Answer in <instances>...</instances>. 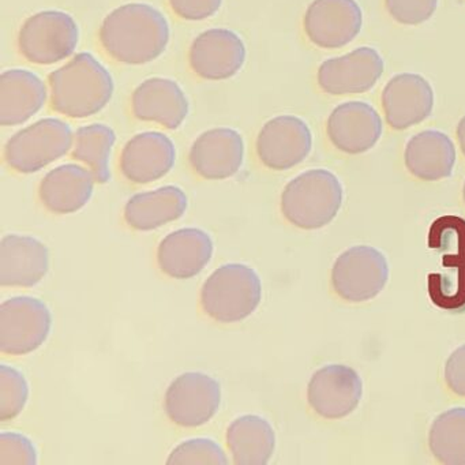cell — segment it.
I'll use <instances>...</instances> for the list:
<instances>
[{
    "label": "cell",
    "mask_w": 465,
    "mask_h": 465,
    "mask_svg": "<svg viewBox=\"0 0 465 465\" xmlns=\"http://www.w3.org/2000/svg\"><path fill=\"white\" fill-rule=\"evenodd\" d=\"M341 183L328 170H310L285 186L282 212L302 230H320L333 222L342 203Z\"/></svg>",
    "instance_id": "3"
},
{
    "label": "cell",
    "mask_w": 465,
    "mask_h": 465,
    "mask_svg": "<svg viewBox=\"0 0 465 465\" xmlns=\"http://www.w3.org/2000/svg\"><path fill=\"white\" fill-rule=\"evenodd\" d=\"M80 29L72 15L64 12H42L24 23L18 34V48L34 64H59L74 54Z\"/></svg>",
    "instance_id": "7"
},
{
    "label": "cell",
    "mask_w": 465,
    "mask_h": 465,
    "mask_svg": "<svg viewBox=\"0 0 465 465\" xmlns=\"http://www.w3.org/2000/svg\"><path fill=\"white\" fill-rule=\"evenodd\" d=\"M307 39L323 50L352 43L363 28V12L356 0H314L304 15Z\"/></svg>",
    "instance_id": "11"
},
{
    "label": "cell",
    "mask_w": 465,
    "mask_h": 465,
    "mask_svg": "<svg viewBox=\"0 0 465 465\" xmlns=\"http://www.w3.org/2000/svg\"><path fill=\"white\" fill-rule=\"evenodd\" d=\"M385 72V62L377 50L361 47L328 59L318 69L320 88L331 96L366 94Z\"/></svg>",
    "instance_id": "12"
},
{
    "label": "cell",
    "mask_w": 465,
    "mask_h": 465,
    "mask_svg": "<svg viewBox=\"0 0 465 465\" xmlns=\"http://www.w3.org/2000/svg\"><path fill=\"white\" fill-rule=\"evenodd\" d=\"M389 279L385 255L374 247H351L342 252L331 269V284L340 298L361 303L375 298Z\"/></svg>",
    "instance_id": "9"
},
{
    "label": "cell",
    "mask_w": 465,
    "mask_h": 465,
    "mask_svg": "<svg viewBox=\"0 0 465 465\" xmlns=\"http://www.w3.org/2000/svg\"><path fill=\"white\" fill-rule=\"evenodd\" d=\"M430 247L442 250L445 273L429 276V292L437 306L465 312V220L443 217L430 230Z\"/></svg>",
    "instance_id": "5"
},
{
    "label": "cell",
    "mask_w": 465,
    "mask_h": 465,
    "mask_svg": "<svg viewBox=\"0 0 465 465\" xmlns=\"http://www.w3.org/2000/svg\"><path fill=\"white\" fill-rule=\"evenodd\" d=\"M175 160V145L168 135L159 132L141 133L124 145L121 170L133 183H152L167 175Z\"/></svg>",
    "instance_id": "19"
},
{
    "label": "cell",
    "mask_w": 465,
    "mask_h": 465,
    "mask_svg": "<svg viewBox=\"0 0 465 465\" xmlns=\"http://www.w3.org/2000/svg\"><path fill=\"white\" fill-rule=\"evenodd\" d=\"M227 445L236 465H265L273 456L276 434L266 419L243 415L228 427Z\"/></svg>",
    "instance_id": "27"
},
{
    "label": "cell",
    "mask_w": 465,
    "mask_h": 465,
    "mask_svg": "<svg viewBox=\"0 0 465 465\" xmlns=\"http://www.w3.org/2000/svg\"><path fill=\"white\" fill-rule=\"evenodd\" d=\"M432 456L445 465H465V408L437 416L429 434Z\"/></svg>",
    "instance_id": "29"
},
{
    "label": "cell",
    "mask_w": 465,
    "mask_h": 465,
    "mask_svg": "<svg viewBox=\"0 0 465 465\" xmlns=\"http://www.w3.org/2000/svg\"><path fill=\"white\" fill-rule=\"evenodd\" d=\"M456 134L460 148H461L462 154L465 156V116L460 119L459 124H457Z\"/></svg>",
    "instance_id": "36"
},
{
    "label": "cell",
    "mask_w": 465,
    "mask_h": 465,
    "mask_svg": "<svg viewBox=\"0 0 465 465\" xmlns=\"http://www.w3.org/2000/svg\"><path fill=\"white\" fill-rule=\"evenodd\" d=\"M168 465H227L225 451L219 443L208 438L184 440L171 451Z\"/></svg>",
    "instance_id": "31"
},
{
    "label": "cell",
    "mask_w": 465,
    "mask_h": 465,
    "mask_svg": "<svg viewBox=\"0 0 465 465\" xmlns=\"http://www.w3.org/2000/svg\"><path fill=\"white\" fill-rule=\"evenodd\" d=\"M29 399V385L15 367L0 366V420L17 418Z\"/></svg>",
    "instance_id": "30"
},
{
    "label": "cell",
    "mask_w": 465,
    "mask_h": 465,
    "mask_svg": "<svg viewBox=\"0 0 465 465\" xmlns=\"http://www.w3.org/2000/svg\"><path fill=\"white\" fill-rule=\"evenodd\" d=\"M92 171L83 165L64 164L50 171L40 183V200L48 211L69 214L83 209L94 194Z\"/></svg>",
    "instance_id": "24"
},
{
    "label": "cell",
    "mask_w": 465,
    "mask_h": 465,
    "mask_svg": "<svg viewBox=\"0 0 465 465\" xmlns=\"http://www.w3.org/2000/svg\"><path fill=\"white\" fill-rule=\"evenodd\" d=\"M383 122L369 103L347 102L337 105L326 122V134L334 148L345 154H361L382 137Z\"/></svg>",
    "instance_id": "16"
},
{
    "label": "cell",
    "mask_w": 465,
    "mask_h": 465,
    "mask_svg": "<svg viewBox=\"0 0 465 465\" xmlns=\"http://www.w3.org/2000/svg\"><path fill=\"white\" fill-rule=\"evenodd\" d=\"M47 86L34 72L7 70L0 75V124L18 126L34 118L47 103Z\"/></svg>",
    "instance_id": "23"
},
{
    "label": "cell",
    "mask_w": 465,
    "mask_h": 465,
    "mask_svg": "<svg viewBox=\"0 0 465 465\" xmlns=\"http://www.w3.org/2000/svg\"><path fill=\"white\" fill-rule=\"evenodd\" d=\"M100 42L119 64H145L167 50L170 25L164 15L151 5H124L103 21Z\"/></svg>",
    "instance_id": "1"
},
{
    "label": "cell",
    "mask_w": 465,
    "mask_h": 465,
    "mask_svg": "<svg viewBox=\"0 0 465 465\" xmlns=\"http://www.w3.org/2000/svg\"><path fill=\"white\" fill-rule=\"evenodd\" d=\"M133 114L138 121L153 122L176 130L189 115V100L181 86L167 78H149L137 86L132 97Z\"/></svg>",
    "instance_id": "21"
},
{
    "label": "cell",
    "mask_w": 465,
    "mask_h": 465,
    "mask_svg": "<svg viewBox=\"0 0 465 465\" xmlns=\"http://www.w3.org/2000/svg\"><path fill=\"white\" fill-rule=\"evenodd\" d=\"M262 284L254 269L243 263L220 266L203 282L201 306L203 312L223 323L246 320L260 306Z\"/></svg>",
    "instance_id": "4"
},
{
    "label": "cell",
    "mask_w": 465,
    "mask_h": 465,
    "mask_svg": "<svg viewBox=\"0 0 465 465\" xmlns=\"http://www.w3.org/2000/svg\"><path fill=\"white\" fill-rule=\"evenodd\" d=\"M116 134L105 124H89L75 133L73 157L91 168L97 183H107L111 179L110 157Z\"/></svg>",
    "instance_id": "28"
},
{
    "label": "cell",
    "mask_w": 465,
    "mask_h": 465,
    "mask_svg": "<svg viewBox=\"0 0 465 465\" xmlns=\"http://www.w3.org/2000/svg\"><path fill=\"white\" fill-rule=\"evenodd\" d=\"M74 135L61 119L45 118L15 133L5 146V160L20 173L42 171L69 153Z\"/></svg>",
    "instance_id": "6"
},
{
    "label": "cell",
    "mask_w": 465,
    "mask_h": 465,
    "mask_svg": "<svg viewBox=\"0 0 465 465\" xmlns=\"http://www.w3.org/2000/svg\"><path fill=\"white\" fill-rule=\"evenodd\" d=\"M186 193L176 186H164L153 192L133 195L124 208V220L137 231L157 230L181 219L187 211Z\"/></svg>",
    "instance_id": "26"
},
{
    "label": "cell",
    "mask_w": 465,
    "mask_h": 465,
    "mask_svg": "<svg viewBox=\"0 0 465 465\" xmlns=\"http://www.w3.org/2000/svg\"><path fill=\"white\" fill-rule=\"evenodd\" d=\"M405 167L420 181L449 178L456 164V148L445 133L424 130L408 141L404 152Z\"/></svg>",
    "instance_id": "25"
},
{
    "label": "cell",
    "mask_w": 465,
    "mask_h": 465,
    "mask_svg": "<svg viewBox=\"0 0 465 465\" xmlns=\"http://www.w3.org/2000/svg\"><path fill=\"white\" fill-rule=\"evenodd\" d=\"M386 10L396 23L418 26L437 12L438 0H385Z\"/></svg>",
    "instance_id": "32"
},
{
    "label": "cell",
    "mask_w": 465,
    "mask_h": 465,
    "mask_svg": "<svg viewBox=\"0 0 465 465\" xmlns=\"http://www.w3.org/2000/svg\"><path fill=\"white\" fill-rule=\"evenodd\" d=\"M222 404L220 383L203 372L179 375L165 393V412L181 427L208 423Z\"/></svg>",
    "instance_id": "10"
},
{
    "label": "cell",
    "mask_w": 465,
    "mask_h": 465,
    "mask_svg": "<svg viewBox=\"0 0 465 465\" xmlns=\"http://www.w3.org/2000/svg\"><path fill=\"white\" fill-rule=\"evenodd\" d=\"M50 269L48 247L32 236L7 235L0 242V285L34 287Z\"/></svg>",
    "instance_id": "20"
},
{
    "label": "cell",
    "mask_w": 465,
    "mask_h": 465,
    "mask_svg": "<svg viewBox=\"0 0 465 465\" xmlns=\"http://www.w3.org/2000/svg\"><path fill=\"white\" fill-rule=\"evenodd\" d=\"M51 105L73 119L89 118L107 107L115 91L110 72L92 54H77L51 73Z\"/></svg>",
    "instance_id": "2"
},
{
    "label": "cell",
    "mask_w": 465,
    "mask_h": 465,
    "mask_svg": "<svg viewBox=\"0 0 465 465\" xmlns=\"http://www.w3.org/2000/svg\"><path fill=\"white\" fill-rule=\"evenodd\" d=\"M53 315L45 302L15 296L0 306V351L21 356L39 350L50 336Z\"/></svg>",
    "instance_id": "8"
},
{
    "label": "cell",
    "mask_w": 465,
    "mask_h": 465,
    "mask_svg": "<svg viewBox=\"0 0 465 465\" xmlns=\"http://www.w3.org/2000/svg\"><path fill=\"white\" fill-rule=\"evenodd\" d=\"M37 450L34 442L18 432L0 434V465H36Z\"/></svg>",
    "instance_id": "33"
},
{
    "label": "cell",
    "mask_w": 465,
    "mask_h": 465,
    "mask_svg": "<svg viewBox=\"0 0 465 465\" xmlns=\"http://www.w3.org/2000/svg\"><path fill=\"white\" fill-rule=\"evenodd\" d=\"M171 9L186 21H203L213 17L223 0H170Z\"/></svg>",
    "instance_id": "34"
},
{
    "label": "cell",
    "mask_w": 465,
    "mask_h": 465,
    "mask_svg": "<svg viewBox=\"0 0 465 465\" xmlns=\"http://www.w3.org/2000/svg\"><path fill=\"white\" fill-rule=\"evenodd\" d=\"M213 242L205 231L182 228L165 236L157 250L160 269L173 279L197 276L211 262Z\"/></svg>",
    "instance_id": "22"
},
{
    "label": "cell",
    "mask_w": 465,
    "mask_h": 465,
    "mask_svg": "<svg viewBox=\"0 0 465 465\" xmlns=\"http://www.w3.org/2000/svg\"><path fill=\"white\" fill-rule=\"evenodd\" d=\"M244 62L243 40L230 29H209L190 48V66L203 80H228L241 72Z\"/></svg>",
    "instance_id": "17"
},
{
    "label": "cell",
    "mask_w": 465,
    "mask_h": 465,
    "mask_svg": "<svg viewBox=\"0 0 465 465\" xmlns=\"http://www.w3.org/2000/svg\"><path fill=\"white\" fill-rule=\"evenodd\" d=\"M462 195H464V201H465V184H464V190H462Z\"/></svg>",
    "instance_id": "37"
},
{
    "label": "cell",
    "mask_w": 465,
    "mask_h": 465,
    "mask_svg": "<svg viewBox=\"0 0 465 465\" xmlns=\"http://www.w3.org/2000/svg\"><path fill=\"white\" fill-rule=\"evenodd\" d=\"M363 382L344 364H329L314 372L307 388L310 407L325 419H342L358 408Z\"/></svg>",
    "instance_id": "14"
},
{
    "label": "cell",
    "mask_w": 465,
    "mask_h": 465,
    "mask_svg": "<svg viewBox=\"0 0 465 465\" xmlns=\"http://www.w3.org/2000/svg\"><path fill=\"white\" fill-rule=\"evenodd\" d=\"M312 149V130L298 116L272 119L261 129L257 138L258 159L269 170H291L303 163Z\"/></svg>",
    "instance_id": "13"
},
{
    "label": "cell",
    "mask_w": 465,
    "mask_h": 465,
    "mask_svg": "<svg viewBox=\"0 0 465 465\" xmlns=\"http://www.w3.org/2000/svg\"><path fill=\"white\" fill-rule=\"evenodd\" d=\"M445 381L453 393L465 397V344L457 348L446 361Z\"/></svg>",
    "instance_id": "35"
},
{
    "label": "cell",
    "mask_w": 465,
    "mask_h": 465,
    "mask_svg": "<svg viewBox=\"0 0 465 465\" xmlns=\"http://www.w3.org/2000/svg\"><path fill=\"white\" fill-rule=\"evenodd\" d=\"M389 126L397 132L418 126L434 110V91L423 75L401 73L391 78L381 96Z\"/></svg>",
    "instance_id": "15"
},
{
    "label": "cell",
    "mask_w": 465,
    "mask_h": 465,
    "mask_svg": "<svg viewBox=\"0 0 465 465\" xmlns=\"http://www.w3.org/2000/svg\"><path fill=\"white\" fill-rule=\"evenodd\" d=\"M243 160V137L236 130L227 127L203 133L190 149L193 170L209 181H223L235 175Z\"/></svg>",
    "instance_id": "18"
}]
</instances>
